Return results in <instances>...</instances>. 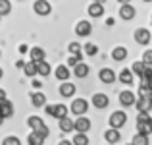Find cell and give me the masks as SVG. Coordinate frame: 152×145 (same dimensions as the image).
I'll return each mask as SVG.
<instances>
[{
  "label": "cell",
  "mask_w": 152,
  "mask_h": 145,
  "mask_svg": "<svg viewBox=\"0 0 152 145\" xmlns=\"http://www.w3.org/2000/svg\"><path fill=\"white\" fill-rule=\"evenodd\" d=\"M127 122V114L123 110H115L110 114V128H114V130H119L121 126H125Z\"/></svg>",
  "instance_id": "1"
},
{
  "label": "cell",
  "mask_w": 152,
  "mask_h": 145,
  "mask_svg": "<svg viewBox=\"0 0 152 145\" xmlns=\"http://www.w3.org/2000/svg\"><path fill=\"white\" fill-rule=\"evenodd\" d=\"M87 108H89V103H87L85 99H73L69 110L73 112V114H77V116H83L87 112Z\"/></svg>",
  "instance_id": "2"
},
{
  "label": "cell",
  "mask_w": 152,
  "mask_h": 145,
  "mask_svg": "<svg viewBox=\"0 0 152 145\" xmlns=\"http://www.w3.org/2000/svg\"><path fill=\"white\" fill-rule=\"evenodd\" d=\"M73 130L77 134H87L91 130V120L85 118V116H79L77 120H73Z\"/></svg>",
  "instance_id": "3"
},
{
  "label": "cell",
  "mask_w": 152,
  "mask_h": 145,
  "mask_svg": "<svg viewBox=\"0 0 152 145\" xmlns=\"http://www.w3.org/2000/svg\"><path fill=\"white\" fill-rule=\"evenodd\" d=\"M33 10L37 12L39 16H48L52 12V6H50L48 0H37V2L33 4Z\"/></svg>",
  "instance_id": "4"
},
{
  "label": "cell",
  "mask_w": 152,
  "mask_h": 145,
  "mask_svg": "<svg viewBox=\"0 0 152 145\" xmlns=\"http://www.w3.org/2000/svg\"><path fill=\"white\" fill-rule=\"evenodd\" d=\"M135 93L133 91H129V89H125V91H121L119 93V104H123V107H133L135 104Z\"/></svg>",
  "instance_id": "5"
},
{
  "label": "cell",
  "mask_w": 152,
  "mask_h": 145,
  "mask_svg": "<svg viewBox=\"0 0 152 145\" xmlns=\"http://www.w3.org/2000/svg\"><path fill=\"white\" fill-rule=\"evenodd\" d=\"M135 41H137L139 45H148L150 43V31L145 29V27H139V29L135 31Z\"/></svg>",
  "instance_id": "6"
},
{
  "label": "cell",
  "mask_w": 152,
  "mask_h": 145,
  "mask_svg": "<svg viewBox=\"0 0 152 145\" xmlns=\"http://www.w3.org/2000/svg\"><path fill=\"white\" fill-rule=\"evenodd\" d=\"M91 31H93V25H91L87 19H83V21H79L77 25H75V33H77L79 37H89Z\"/></svg>",
  "instance_id": "7"
},
{
  "label": "cell",
  "mask_w": 152,
  "mask_h": 145,
  "mask_svg": "<svg viewBox=\"0 0 152 145\" xmlns=\"http://www.w3.org/2000/svg\"><path fill=\"white\" fill-rule=\"evenodd\" d=\"M135 14H137V10H135V6H131V4H125V6H119V18L123 19H133Z\"/></svg>",
  "instance_id": "8"
},
{
  "label": "cell",
  "mask_w": 152,
  "mask_h": 145,
  "mask_svg": "<svg viewBox=\"0 0 152 145\" xmlns=\"http://www.w3.org/2000/svg\"><path fill=\"white\" fill-rule=\"evenodd\" d=\"M93 104L96 108H106L108 104H110V99H108V95H104V93H94L93 95Z\"/></svg>",
  "instance_id": "9"
},
{
  "label": "cell",
  "mask_w": 152,
  "mask_h": 145,
  "mask_svg": "<svg viewBox=\"0 0 152 145\" xmlns=\"http://www.w3.org/2000/svg\"><path fill=\"white\" fill-rule=\"evenodd\" d=\"M0 116H2V118H10V116H14V104H12L8 99L0 103Z\"/></svg>",
  "instance_id": "10"
},
{
  "label": "cell",
  "mask_w": 152,
  "mask_h": 145,
  "mask_svg": "<svg viewBox=\"0 0 152 145\" xmlns=\"http://www.w3.org/2000/svg\"><path fill=\"white\" fill-rule=\"evenodd\" d=\"M75 91H77V87L73 85V83H69V81H64L62 85H60V95L62 97H73L75 95Z\"/></svg>",
  "instance_id": "11"
},
{
  "label": "cell",
  "mask_w": 152,
  "mask_h": 145,
  "mask_svg": "<svg viewBox=\"0 0 152 145\" xmlns=\"http://www.w3.org/2000/svg\"><path fill=\"white\" fill-rule=\"evenodd\" d=\"M29 56H31V62H35V64H37V62H42V60H45L46 52L42 50L41 47H33V48L29 50Z\"/></svg>",
  "instance_id": "12"
},
{
  "label": "cell",
  "mask_w": 152,
  "mask_h": 145,
  "mask_svg": "<svg viewBox=\"0 0 152 145\" xmlns=\"http://www.w3.org/2000/svg\"><path fill=\"white\" fill-rule=\"evenodd\" d=\"M52 116H54L56 120L66 118V116H67V107H66V104H62V103L54 104V107H52Z\"/></svg>",
  "instance_id": "13"
},
{
  "label": "cell",
  "mask_w": 152,
  "mask_h": 145,
  "mask_svg": "<svg viewBox=\"0 0 152 145\" xmlns=\"http://www.w3.org/2000/svg\"><path fill=\"white\" fill-rule=\"evenodd\" d=\"M119 130H114V128H110V130H106L104 132V139H106L110 145H114V143H118L119 141Z\"/></svg>",
  "instance_id": "14"
},
{
  "label": "cell",
  "mask_w": 152,
  "mask_h": 145,
  "mask_svg": "<svg viewBox=\"0 0 152 145\" xmlns=\"http://www.w3.org/2000/svg\"><path fill=\"white\" fill-rule=\"evenodd\" d=\"M100 81L102 83H114L115 81V72L110 70V68H104V70H100Z\"/></svg>",
  "instance_id": "15"
},
{
  "label": "cell",
  "mask_w": 152,
  "mask_h": 145,
  "mask_svg": "<svg viewBox=\"0 0 152 145\" xmlns=\"http://www.w3.org/2000/svg\"><path fill=\"white\" fill-rule=\"evenodd\" d=\"M31 103H33V107H37V108L45 107V104H46V95L41 93V91H37V93L31 95Z\"/></svg>",
  "instance_id": "16"
},
{
  "label": "cell",
  "mask_w": 152,
  "mask_h": 145,
  "mask_svg": "<svg viewBox=\"0 0 152 145\" xmlns=\"http://www.w3.org/2000/svg\"><path fill=\"white\" fill-rule=\"evenodd\" d=\"M135 107L139 108V112H146V114H150V108H152V104H150L148 101L145 99V97H139V99L135 101Z\"/></svg>",
  "instance_id": "17"
},
{
  "label": "cell",
  "mask_w": 152,
  "mask_h": 145,
  "mask_svg": "<svg viewBox=\"0 0 152 145\" xmlns=\"http://www.w3.org/2000/svg\"><path fill=\"white\" fill-rule=\"evenodd\" d=\"M104 14V4H98V2H93L89 6V16H93V18H100Z\"/></svg>",
  "instance_id": "18"
},
{
  "label": "cell",
  "mask_w": 152,
  "mask_h": 145,
  "mask_svg": "<svg viewBox=\"0 0 152 145\" xmlns=\"http://www.w3.org/2000/svg\"><path fill=\"white\" fill-rule=\"evenodd\" d=\"M54 75L60 79V81H67V78H69V68L67 66H58L56 68V72H54Z\"/></svg>",
  "instance_id": "19"
},
{
  "label": "cell",
  "mask_w": 152,
  "mask_h": 145,
  "mask_svg": "<svg viewBox=\"0 0 152 145\" xmlns=\"http://www.w3.org/2000/svg\"><path fill=\"white\" fill-rule=\"evenodd\" d=\"M112 58L118 60V62L125 60V58H127V48H125V47H115L114 50H112Z\"/></svg>",
  "instance_id": "20"
},
{
  "label": "cell",
  "mask_w": 152,
  "mask_h": 145,
  "mask_svg": "<svg viewBox=\"0 0 152 145\" xmlns=\"http://www.w3.org/2000/svg\"><path fill=\"white\" fill-rule=\"evenodd\" d=\"M119 81L125 83V85H131V83H133V74H131L129 68H125V70L119 72Z\"/></svg>",
  "instance_id": "21"
},
{
  "label": "cell",
  "mask_w": 152,
  "mask_h": 145,
  "mask_svg": "<svg viewBox=\"0 0 152 145\" xmlns=\"http://www.w3.org/2000/svg\"><path fill=\"white\" fill-rule=\"evenodd\" d=\"M35 66H37V74H39V75H42V78L50 74V64L46 62V60H42V62H37Z\"/></svg>",
  "instance_id": "22"
},
{
  "label": "cell",
  "mask_w": 152,
  "mask_h": 145,
  "mask_svg": "<svg viewBox=\"0 0 152 145\" xmlns=\"http://www.w3.org/2000/svg\"><path fill=\"white\" fill-rule=\"evenodd\" d=\"M137 134H141V135H150V132H152V128H150V120H146V122H137Z\"/></svg>",
  "instance_id": "23"
},
{
  "label": "cell",
  "mask_w": 152,
  "mask_h": 145,
  "mask_svg": "<svg viewBox=\"0 0 152 145\" xmlns=\"http://www.w3.org/2000/svg\"><path fill=\"white\" fill-rule=\"evenodd\" d=\"M60 130L64 132V134H67V132H73V120L71 118H62L60 120Z\"/></svg>",
  "instance_id": "24"
},
{
  "label": "cell",
  "mask_w": 152,
  "mask_h": 145,
  "mask_svg": "<svg viewBox=\"0 0 152 145\" xmlns=\"http://www.w3.org/2000/svg\"><path fill=\"white\" fill-rule=\"evenodd\" d=\"M27 124H29V128L33 132H37L45 122H42V118H39V116H29V118H27Z\"/></svg>",
  "instance_id": "25"
},
{
  "label": "cell",
  "mask_w": 152,
  "mask_h": 145,
  "mask_svg": "<svg viewBox=\"0 0 152 145\" xmlns=\"http://www.w3.org/2000/svg\"><path fill=\"white\" fill-rule=\"evenodd\" d=\"M73 74L77 75V78H85V75L89 74V66H87V64H83V62H79L77 66L73 68Z\"/></svg>",
  "instance_id": "26"
},
{
  "label": "cell",
  "mask_w": 152,
  "mask_h": 145,
  "mask_svg": "<svg viewBox=\"0 0 152 145\" xmlns=\"http://www.w3.org/2000/svg\"><path fill=\"white\" fill-rule=\"evenodd\" d=\"M71 145H89V135L87 134H75Z\"/></svg>",
  "instance_id": "27"
},
{
  "label": "cell",
  "mask_w": 152,
  "mask_h": 145,
  "mask_svg": "<svg viewBox=\"0 0 152 145\" xmlns=\"http://www.w3.org/2000/svg\"><path fill=\"white\" fill-rule=\"evenodd\" d=\"M23 74L29 75V78L37 75V66H35V62H27V64H23Z\"/></svg>",
  "instance_id": "28"
},
{
  "label": "cell",
  "mask_w": 152,
  "mask_h": 145,
  "mask_svg": "<svg viewBox=\"0 0 152 145\" xmlns=\"http://www.w3.org/2000/svg\"><path fill=\"white\" fill-rule=\"evenodd\" d=\"M10 12H12L10 0H0V18H2V16H8Z\"/></svg>",
  "instance_id": "29"
},
{
  "label": "cell",
  "mask_w": 152,
  "mask_h": 145,
  "mask_svg": "<svg viewBox=\"0 0 152 145\" xmlns=\"http://www.w3.org/2000/svg\"><path fill=\"white\" fill-rule=\"evenodd\" d=\"M131 145H148V135L135 134V135H133V141H131Z\"/></svg>",
  "instance_id": "30"
},
{
  "label": "cell",
  "mask_w": 152,
  "mask_h": 145,
  "mask_svg": "<svg viewBox=\"0 0 152 145\" xmlns=\"http://www.w3.org/2000/svg\"><path fill=\"white\" fill-rule=\"evenodd\" d=\"M42 141H45V139H42L39 134H35V132H31L29 138H27V143L29 145H42Z\"/></svg>",
  "instance_id": "31"
},
{
  "label": "cell",
  "mask_w": 152,
  "mask_h": 145,
  "mask_svg": "<svg viewBox=\"0 0 152 145\" xmlns=\"http://www.w3.org/2000/svg\"><path fill=\"white\" fill-rule=\"evenodd\" d=\"M142 72H145V64L142 62H135L133 68H131V74L139 75V78H142Z\"/></svg>",
  "instance_id": "32"
},
{
  "label": "cell",
  "mask_w": 152,
  "mask_h": 145,
  "mask_svg": "<svg viewBox=\"0 0 152 145\" xmlns=\"http://www.w3.org/2000/svg\"><path fill=\"white\" fill-rule=\"evenodd\" d=\"M81 58H83L81 54H71L69 58H67V68H75L79 62H81Z\"/></svg>",
  "instance_id": "33"
},
{
  "label": "cell",
  "mask_w": 152,
  "mask_h": 145,
  "mask_svg": "<svg viewBox=\"0 0 152 145\" xmlns=\"http://www.w3.org/2000/svg\"><path fill=\"white\" fill-rule=\"evenodd\" d=\"M85 52H87L89 56H94V54L98 52V47L94 45V43H87V45H85Z\"/></svg>",
  "instance_id": "34"
},
{
  "label": "cell",
  "mask_w": 152,
  "mask_h": 145,
  "mask_svg": "<svg viewBox=\"0 0 152 145\" xmlns=\"http://www.w3.org/2000/svg\"><path fill=\"white\" fill-rule=\"evenodd\" d=\"M2 145H21V141H19V138H15V135H8L2 141Z\"/></svg>",
  "instance_id": "35"
},
{
  "label": "cell",
  "mask_w": 152,
  "mask_h": 145,
  "mask_svg": "<svg viewBox=\"0 0 152 145\" xmlns=\"http://www.w3.org/2000/svg\"><path fill=\"white\" fill-rule=\"evenodd\" d=\"M35 134H39L42 139H46V138H48V134H50V130H48V126H46V124H42V126L39 128V130L35 132Z\"/></svg>",
  "instance_id": "36"
},
{
  "label": "cell",
  "mask_w": 152,
  "mask_h": 145,
  "mask_svg": "<svg viewBox=\"0 0 152 145\" xmlns=\"http://www.w3.org/2000/svg\"><path fill=\"white\" fill-rule=\"evenodd\" d=\"M69 52L71 54H81V45H79V43H69Z\"/></svg>",
  "instance_id": "37"
},
{
  "label": "cell",
  "mask_w": 152,
  "mask_h": 145,
  "mask_svg": "<svg viewBox=\"0 0 152 145\" xmlns=\"http://www.w3.org/2000/svg\"><path fill=\"white\" fill-rule=\"evenodd\" d=\"M142 78L150 79L152 78V64H145V72H142Z\"/></svg>",
  "instance_id": "38"
},
{
  "label": "cell",
  "mask_w": 152,
  "mask_h": 145,
  "mask_svg": "<svg viewBox=\"0 0 152 145\" xmlns=\"http://www.w3.org/2000/svg\"><path fill=\"white\" fill-rule=\"evenodd\" d=\"M142 64H152V48L150 50H146L145 54H142V60H141Z\"/></svg>",
  "instance_id": "39"
},
{
  "label": "cell",
  "mask_w": 152,
  "mask_h": 145,
  "mask_svg": "<svg viewBox=\"0 0 152 145\" xmlns=\"http://www.w3.org/2000/svg\"><path fill=\"white\" fill-rule=\"evenodd\" d=\"M146 120H150V114H146V112H139L137 122H146Z\"/></svg>",
  "instance_id": "40"
},
{
  "label": "cell",
  "mask_w": 152,
  "mask_h": 145,
  "mask_svg": "<svg viewBox=\"0 0 152 145\" xmlns=\"http://www.w3.org/2000/svg\"><path fill=\"white\" fill-rule=\"evenodd\" d=\"M145 99H146V101H148V103L152 104V89H148V91L145 93Z\"/></svg>",
  "instance_id": "41"
},
{
  "label": "cell",
  "mask_w": 152,
  "mask_h": 145,
  "mask_svg": "<svg viewBox=\"0 0 152 145\" xmlns=\"http://www.w3.org/2000/svg\"><path fill=\"white\" fill-rule=\"evenodd\" d=\"M52 107H54V104H46V107H45L46 114H50V116H52Z\"/></svg>",
  "instance_id": "42"
},
{
  "label": "cell",
  "mask_w": 152,
  "mask_h": 145,
  "mask_svg": "<svg viewBox=\"0 0 152 145\" xmlns=\"http://www.w3.org/2000/svg\"><path fill=\"white\" fill-rule=\"evenodd\" d=\"M2 101H6V91L0 89V103H2Z\"/></svg>",
  "instance_id": "43"
},
{
  "label": "cell",
  "mask_w": 152,
  "mask_h": 145,
  "mask_svg": "<svg viewBox=\"0 0 152 145\" xmlns=\"http://www.w3.org/2000/svg\"><path fill=\"white\" fill-rule=\"evenodd\" d=\"M114 21H115L114 18H108V19H106V25H110V27H112V25H114Z\"/></svg>",
  "instance_id": "44"
},
{
  "label": "cell",
  "mask_w": 152,
  "mask_h": 145,
  "mask_svg": "<svg viewBox=\"0 0 152 145\" xmlns=\"http://www.w3.org/2000/svg\"><path fill=\"white\" fill-rule=\"evenodd\" d=\"M119 4H121V6H125V4H131V0H118Z\"/></svg>",
  "instance_id": "45"
},
{
  "label": "cell",
  "mask_w": 152,
  "mask_h": 145,
  "mask_svg": "<svg viewBox=\"0 0 152 145\" xmlns=\"http://www.w3.org/2000/svg\"><path fill=\"white\" fill-rule=\"evenodd\" d=\"M58 145H71V141H67V139H62V141H60Z\"/></svg>",
  "instance_id": "46"
},
{
  "label": "cell",
  "mask_w": 152,
  "mask_h": 145,
  "mask_svg": "<svg viewBox=\"0 0 152 145\" xmlns=\"http://www.w3.org/2000/svg\"><path fill=\"white\" fill-rule=\"evenodd\" d=\"M19 52H27V45H21V47H19Z\"/></svg>",
  "instance_id": "47"
},
{
  "label": "cell",
  "mask_w": 152,
  "mask_h": 145,
  "mask_svg": "<svg viewBox=\"0 0 152 145\" xmlns=\"http://www.w3.org/2000/svg\"><path fill=\"white\" fill-rule=\"evenodd\" d=\"M2 75H4V72H2V68H0V78H2Z\"/></svg>",
  "instance_id": "48"
},
{
  "label": "cell",
  "mask_w": 152,
  "mask_h": 145,
  "mask_svg": "<svg viewBox=\"0 0 152 145\" xmlns=\"http://www.w3.org/2000/svg\"><path fill=\"white\" fill-rule=\"evenodd\" d=\"M2 122H4V118H2V116H0V126H2Z\"/></svg>",
  "instance_id": "49"
},
{
  "label": "cell",
  "mask_w": 152,
  "mask_h": 145,
  "mask_svg": "<svg viewBox=\"0 0 152 145\" xmlns=\"http://www.w3.org/2000/svg\"><path fill=\"white\" fill-rule=\"evenodd\" d=\"M94 2H98V4H102V2H104V0H94Z\"/></svg>",
  "instance_id": "50"
},
{
  "label": "cell",
  "mask_w": 152,
  "mask_h": 145,
  "mask_svg": "<svg viewBox=\"0 0 152 145\" xmlns=\"http://www.w3.org/2000/svg\"><path fill=\"white\" fill-rule=\"evenodd\" d=\"M150 128H152V118H150Z\"/></svg>",
  "instance_id": "51"
},
{
  "label": "cell",
  "mask_w": 152,
  "mask_h": 145,
  "mask_svg": "<svg viewBox=\"0 0 152 145\" xmlns=\"http://www.w3.org/2000/svg\"><path fill=\"white\" fill-rule=\"evenodd\" d=\"M145 2H152V0H145Z\"/></svg>",
  "instance_id": "52"
},
{
  "label": "cell",
  "mask_w": 152,
  "mask_h": 145,
  "mask_svg": "<svg viewBox=\"0 0 152 145\" xmlns=\"http://www.w3.org/2000/svg\"><path fill=\"white\" fill-rule=\"evenodd\" d=\"M0 56H2V50H0Z\"/></svg>",
  "instance_id": "53"
},
{
  "label": "cell",
  "mask_w": 152,
  "mask_h": 145,
  "mask_svg": "<svg viewBox=\"0 0 152 145\" xmlns=\"http://www.w3.org/2000/svg\"><path fill=\"white\" fill-rule=\"evenodd\" d=\"M127 145H131V143H127Z\"/></svg>",
  "instance_id": "54"
},
{
  "label": "cell",
  "mask_w": 152,
  "mask_h": 145,
  "mask_svg": "<svg viewBox=\"0 0 152 145\" xmlns=\"http://www.w3.org/2000/svg\"><path fill=\"white\" fill-rule=\"evenodd\" d=\"M150 19H152V18H150Z\"/></svg>",
  "instance_id": "55"
}]
</instances>
